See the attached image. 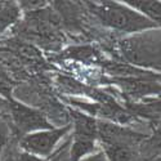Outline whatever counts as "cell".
Here are the masks:
<instances>
[{"mask_svg": "<svg viewBox=\"0 0 161 161\" xmlns=\"http://www.w3.org/2000/svg\"><path fill=\"white\" fill-rule=\"evenodd\" d=\"M89 7L92 12L97 16V18L107 27L114 29L116 31L124 34H134L142 32L151 29H156L157 26L151 22L148 18H146L143 14L136 9L130 8L125 3L117 2H99L92 4Z\"/></svg>", "mask_w": 161, "mask_h": 161, "instance_id": "obj_1", "label": "cell"}, {"mask_svg": "<svg viewBox=\"0 0 161 161\" xmlns=\"http://www.w3.org/2000/svg\"><path fill=\"white\" fill-rule=\"evenodd\" d=\"M72 137L70 144V161H79L83 157L96 152L97 138L99 136L94 119L81 112H72Z\"/></svg>", "mask_w": 161, "mask_h": 161, "instance_id": "obj_2", "label": "cell"}, {"mask_svg": "<svg viewBox=\"0 0 161 161\" xmlns=\"http://www.w3.org/2000/svg\"><path fill=\"white\" fill-rule=\"evenodd\" d=\"M71 125H66L61 128H52L26 134V136L21 137L19 141L21 150L48 160L56 152L58 143L71 131Z\"/></svg>", "mask_w": 161, "mask_h": 161, "instance_id": "obj_3", "label": "cell"}, {"mask_svg": "<svg viewBox=\"0 0 161 161\" xmlns=\"http://www.w3.org/2000/svg\"><path fill=\"white\" fill-rule=\"evenodd\" d=\"M9 112L14 129L21 134L26 136L34 131L52 129L53 125L47 120V117L35 108H31L29 106H25L18 102H10Z\"/></svg>", "mask_w": 161, "mask_h": 161, "instance_id": "obj_4", "label": "cell"}, {"mask_svg": "<svg viewBox=\"0 0 161 161\" xmlns=\"http://www.w3.org/2000/svg\"><path fill=\"white\" fill-rule=\"evenodd\" d=\"M130 8L136 9L153 22L157 27H161V2H150V0H126L124 2Z\"/></svg>", "mask_w": 161, "mask_h": 161, "instance_id": "obj_5", "label": "cell"}, {"mask_svg": "<svg viewBox=\"0 0 161 161\" xmlns=\"http://www.w3.org/2000/svg\"><path fill=\"white\" fill-rule=\"evenodd\" d=\"M138 112L141 115H144L146 117L161 120V99H156L150 103L138 106Z\"/></svg>", "mask_w": 161, "mask_h": 161, "instance_id": "obj_6", "label": "cell"}, {"mask_svg": "<svg viewBox=\"0 0 161 161\" xmlns=\"http://www.w3.org/2000/svg\"><path fill=\"white\" fill-rule=\"evenodd\" d=\"M3 161H48L45 158L42 157H37L35 155H31L29 152H25V151H19V152H14V151H10V153H7L5 156H3Z\"/></svg>", "mask_w": 161, "mask_h": 161, "instance_id": "obj_7", "label": "cell"}, {"mask_svg": "<svg viewBox=\"0 0 161 161\" xmlns=\"http://www.w3.org/2000/svg\"><path fill=\"white\" fill-rule=\"evenodd\" d=\"M147 147H148L150 152L152 155H155V157L152 160H155V158L161 156V126L155 131L153 136L147 141Z\"/></svg>", "mask_w": 161, "mask_h": 161, "instance_id": "obj_8", "label": "cell"}, {"mask_svg": "<svg viewBox=\"0 0 161 161\" xmlns=\"http://www.w3.org/2000/svg\"><path fill=\"white\" fill-rule=\"evenodd\" d=\"M69 150H70V142H66L58 151H56L48 158V161H70Z\"/></svg>", "mask_w": 161, "mask_h": 161, "instance_id": "obj_9", "label": "cell"}, {"mask_svg": "<svg viewBox=\"0 0 161 161\" xmlns=\"http://www.w3.org/2000/svg\"><path fill=\"white\" fill-rule=\"evenodd\" d=\"M79 161H108V157H107V155L103 150H97L96 152H93V153L83 157Z\"/></svg>", "mask_w": 161, "mask_h": 161, "instance_id": "obj_10", "label": "cell"}]
</instances>
